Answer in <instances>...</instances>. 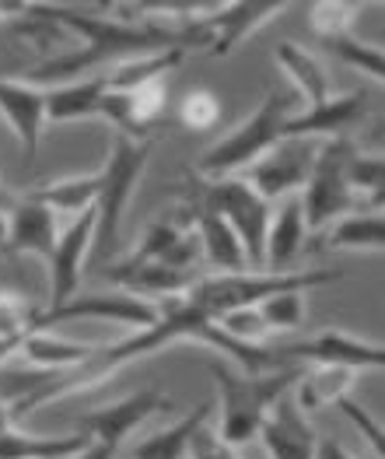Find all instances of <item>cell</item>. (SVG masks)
Masks as SVG:
<instances>
[{
    "mask_svg": "<svg viewBox=\"0 0 385 459\" xmlns=\"http://www.w3.org/2000/svg\"><path fill=\"white\" fill-rule=\"evenodd\" d=\"M354 379H357V372H354V368L315 365L312 372H305V376L298 379V393H291V396L298 400V407H302V411L308 414V411L329 407V403H337V400L350 396V389H354Z\"/></svg>",
    "mask_w": 385,
    "mask_h": 459,
    "instance_id": "obj_25",
    "label": "cell"
},
{
    "mask_svg": "<svg viewBox=\"0 0 385 459\" xmlns=\"http://www.w3.org/2000/svg\"><path fill=\"white\" fill-rule=\"evenodd\" d=\"M56 238H60V225H56V214L49 207L36 204L32 196H21L11 207V231H7V249L4 253H14V256L29 253L38 260H49Z\"/></svg>",
    "mask_w": 385,
    "mask_h": 459,
    "instance_id": "obj_17",
    "label": "cell"
},
{
    "mask_svg": "<svg viewBox=\"0 0 385 459\" xmlns=\"http://www.w3.org/2000/svg\"><path fill=\"white\" fill-rule=\"evenodd\" d=\"M277 64H280L284 74L291 77L295 91L305 99L308 109H312V106H322V102L329 99L326 67H322V60H319L315 53H308V49L295 46V42H280V46H277Z\"/></svg>",
    "mask_w": 385,
    "mask_h": 459,
    "instance_id": "obj_23",
    "label": "cell"
},
{
    "mask_svg": "<svg viewBox=\"0 0 385 459\" xmlns=\"http://www.w3.org/2000/svg\"><path fill=\"white\" fill-rule=\"evenodd\" d=\"M260 316L267 323L270 333H291L305 323V291H284V295H273L267 302H260Z\"/></svg>",
    "mask_w": 385,
    "mask_h": 459,
    "instance_id": "obj_31",
    "label": "cell"
},
{
    "mask_svg": "<svg viewBox=\"0 0 385 459\" xmlns=\"http://www.w3.org/2000/svg\"><path fill=\"white\" fill-rule=\"evenodd\" d=\"M38 308H32L21 295L14 291H0V341H14V337H25L32 330V319H36Z\"/></svg>",
    "mask_w": 385,
    "mask_h": 459,
    "instance_id": "obj_35",
    "label": "cell"
},
{
    "mask_svg": "<svg viewBox=\"0 0 385 459\" xmlns=\"http://www.w3.org/2000/svg\"><path fill=\"white\" fill-rule=\"evenodd\" d=\"M333 407H337V411L344 414L346 421H350L354 428H357V431H361V438L372 446V456L385 459V431H382V424L375 421V418H372V414H368V411H364L357 400H350V396L337 400Z\"/></svg>",
    "mask_w": 385,
    "mask_h": 459,
    "instance_id": "obj_36",
    "label": "cell"
},
{
    "mask_svg": "<svg viewBox=\"0 0 385 459\" xmlns=\"http://www.w3.org/2000/svg\"><path fill=\"white\" fill-rule=\"evenodd\" d=\"M319 152V141H280L273 152H267L260 161H252L245 172H238V179L263 196L267 204H277L284 196L302 193V186L308 183L312 161Z\"/></svg>",
    "mask_w": 385,
    "mask_h": 459,
    "instance_id": "obj_9",
    "label": "cell"
},
{
    "mask_svg": "<svg viewBox=\"0 0 385 459\" xmlns=\"http://www.w3.org/2000/svg\"><path fill=\"white\" fill-rule=\"evenodd\" d=\"M7 231H11V211H0V249H7Z\"/></svg>",
    "mask_w": 385,
    "mask_h": 459,
    "instance_id": "obj_41",
    "label": "cell"
},
{
    "mask_svg": "<svg viewBox=\"0 0 385 459\" xmlns=\"http://www.w3.org/2000/svg\"><path fill=\"white\" fill-rule=\"evenodd\" d=\"M200 211L218 214L238 235V242L245 249L249 270H263L273 204H267L263 196H256L238 176H225V179H207L203 183V204H200Z\"/></svg>",
    "mask_w": 385,
    "mask_h": 459,
    "instance_id": "obj_5",
    "label": "cell"
},
{
    "mask_svg": "<svg viewBox=\"0 0 385 459\" xmlns=\"http://www.w3.org/2000/svg\"><path fill=\"white\" fill-rule=\"evenodd\" d=\"M11 428V411H7V403L0 400V431H7Z\"/></svg>",
    "mask_w": 385,
    "mask_h": 459,
    "instance_id": "obj_42",
    "label": "cell"
},
{
    "mask_svg": "<svg viewBox=\"0 0 385 459\" xmlns=\"http://www.w3.org/2000/svg\"><path fill=\"white\" fill-rule=\"evenodd\" d=\"M207 414H210V403H196L183 421L168 424L165 431H154L144 442H137L130 449V459H183L186 449H190L192 431L200 424H207Z\"/></svg>",
    "mask_w": 385,
    "mask_h": 459,
    "instance_id": "obj_24",
    "label": "cell"
},
{
    "mask_svg": "<svg viewBox=\"0 0 385 459\" xmlns=\"http://www.w3.org/2000/svg\"><path fill=\"white\" fill-rule=\"evenodd\" d=\"M109 91V81L102 77H84L71 84H56L46 91V119L49 123H77L98 116V102Z\"/></svg>",
    "mask_w": 385,
    "mask_h": 459,
    "instance_id": "obj_21",
    "label": "cell"
},
{
    "mask_svg": "<svg viewBox=\"0 0 385 459\" xmlns=\"http://www.w3.org/2000/svg\"><path fill=\"white\" fill-rule=\"evenodd\" d=\"M67 459H116V453L106 449V446H98V442H88L81 453H74V456H67Z\"/></svg>",
    "mask_w": 385,
    "mask_h": 459,
    "instance_id": "obj_39",
    "label": "cell"
},
{
    "mask_svg": "<svg viewBox=\"0 0 385 459\" xmlns=\"http://www.w3.org/2000/svg\"><path fill=\"white\" fill-rule=\"evenodd\" d=\"M284 7L287 4H280V0H242V4H225L218 11L203 7L200 18L186 25V49L203 46L214 56H228L242 39H249L256 29H263Z\"/></svg>",
    "mask_w": 385,
    "mask_h": 459,
    "instance_id": "obj_7",
    "label": "cell"
},
{
    "mask_svg": "<svg viewBox=\"0 0 385 459\" xmlns=\"http://www.w3.org/2000/svg\"><path fill=\"white\" fill-rule=\"evenodd\" d=\"M154 144L144 141H133V137H123L116 134L109 158L102 165L98 176V193H95V238H91V249L98 253V260H113L116 253L123 249V218H126V207L133 200V190L148 169V158H151Z\"/></svg>",
    "mask_w": 385,
    "mask_h": 459,
    "instance_id": "obj_3",
    "label": "cell"
},
{
    "mask_svg": "<svg viewBox=\"0 0 385 459\" xmlns=\"http://www.w3.org/2000/svg\"><path fill=\"white\" fill-rule=\"evenodd\" d=\"M291 393H284V396H277L270 403L267 418L260 424L256 438H263L270 459H315L319 435H315L308 414L298 407V400Z\"/></svg>",
    "mask_w": 385,
    "mask_h": 459,
    "instance_id": "obj_13",
    "label": "cell"
},
{
    "mask_svg": "<svg viewBox=\"0 0 385 459\" xmlns=\"http://www.w3.org/2000/svg\"><path fill=\"white\" fill-rule=\"evenodd\" d=\"M91 238H95V207L71 218V225L60 231L53 253H49V306H64L71 295H77L81 284V270L91 253Z\"/></svg>",
    "mask_w": 385,
    "mask_h": 459,
    "instance_id": "obj_12",
    "label": "cell"
},
{
    "mask_svg": "<svg viewBox=\"0 0 385 459\" xmlns=\"http://www.w3.org/2000/svg\"><path fill=\"white\" fill-rule=\"evenodd\" d=\"M186 49H165V53H148V56H133V60H119L109 67V91H130L144 81H154V77H168L179 64H183Z\"/></svg>",
    "mask_w": 385,
    "mask_h": 459,
    "instance_id": "obj_28",
    "label": "cell"
},
{
    "mask_svg": "<svg viewBox=\"0 0 385 459\" xmlns=\"http://www.w3.org/2000/svg\"><path fill=\"white\" fill-rule=\"evenodd\" d=\"M305 211H302V200L298 193L295 196H284L277 200L273 214H270V229H267V260L263 267L273 273H284V270L295 264V256L302 253V242H305Z\"/></svg>",
    "mask_w": 385,
    "mask_h": 459,
    "instance_id": "obj_18",
    "label": "cell"
},
{
    "mask_svg": "<svg viewBox=\"0 0 385 459\" xmlns=\"http://www.w3.org/2000/svg\"><path fill=\"white\" fill-rule=\"evenodd\" d=\"M326 46L344 60L350 64L354 71H361V74H368L372 81H379L382 84V74H385V56H382V46H372V42H361V39L354 36H337V39H326Z\"/></svg>",
    "mask_w": 385,
    "mask_h": 459,
    "instance_id": "obj_30",
    "label": "cell"
},
{
    "mask_svg": "<svg viewBox=\"0 0 385 459\" xmlns=\"http://www.w3.org/2000/svg\"><path fill=\"white\" fill-rule=\"evenodd\" d=\"M18 347H21V337H14V341H0V365H4L11 354H18Z\"/></svg>",
    "mask_w": 385,
    "mask_h": 459,
    "instance_id": "obj_40",
    "label": "cell"
},
{
    "mask_svg": "<svg viewBox=\"0 0 385 459\" xmlns=\"http://www.w3.org/2000/svg\"><path fill=\"white\" fill-rule=\"evenodd\" d=\"M95 193H98V176H67V179H56V183H46L42 190H32L29 196L49 207L53 214H84L95 207Z\"/></svg>",
    "mask_w": 385,
    "mask_h": 459,
    "instance_id": "obj_27",
    "label": "cell"
},
{
    "mask_svg": "<svg viewBox=\"0 0 385 459\" xmlns=\"http://www.w3.org/2000/svg\"><path fill=\"white\" fill-rule=\"evenodd\" d=\"M0 116L18 137L25 158L32 161L42 144V126H46V91L29 81L0 77Z\"/></svg>",
    "mask_w": 385,
    "mask_h": 459,
    "instance_id": "obj_16",
    "label": "cell"
},
{
    "mask_svg": "<svg viewBox=\"0 0 385 459\" xmlns=\"http://www.w3.org/2000/svg\"><path fill=\"white\" fill-rule=\"evenodd\" d=\"M190 459H242L238 456V449H231V446H225L207 424H200L196 431H192L190 438Z\"/></svg>",
    "mask_w": 385,
    "mask_h": 459,
    "instance_id": "obj_37",
    "label": "cell"
},
{
    "mask_svg": "<svg viewBox=\"0 0 385 459\" xmlns=\"http://www.w3.org/2000/svg\"><path fill=\"white\" fill-rule=\"evenodd\" d=\"M98 344H77V341H64V337H53L46 330H29L21 337L18 354L38 368L42 376H60V372H71L77 365H84Z\"/></svg>",
    "mask_w": 385,
    "mask_h": 459,
    "instance_id": "obj_20",
    "label": "cell"
},
{
    "mask_svg": "<svg viewBox=\"0 0 385 459\" xmlns=\"http://www.w3.org/2000/svg\"><path fill=\"white\" fill-rule=\"evenodd\" d=\"M214 326L242 347H263V337H267V323L260 316V308H231V312H221L214 319Z\"/></svg>",
    "mask_w": 385,
    "mask_h": 459,
    "instance_id": "obj_32",
    "label": "cell"
},
{
    "mask_svg": "<svg viewBox=\"0 0 385 459\" xmlns=\"http://www.w3.org/2000/svg\"><path fill=\"white\" fill-rule=\"evenodd\" d=\"M218 119H221V102H218V95L214 91H207V88H192L183 95V102H179V123L186 126V130H210V126H218Z\"/></svg>",
    "mask_w": 385,
    "mask_h": 459,
    "instance_id": "obj_33",
    "label": "cell"
},
{
    "mask_svg": "<svg viewBox=\"0 0 385 459\" xmlns=\"http://www.w3.org/2000/svg\"><path fill=\"white\" fill-rule=\"evenodd\" d=\"M165 102H168V77H154L130 91H106L98 102V116L113 123L116 134L144 141L148 126L165 113Z\"/></svg>",
    "mask_w": 385,
    "mask_h": 459,
    "instance_id": "obj_14",
    "label": "cell"
},
{
    "mask_svg": "<svg viewBox=\"0 0 385 459\" xmlns=\"http://www.w3.org/2000/svg\"><path fill=\"white\" fill-rule=\"evenodd\" d=\"M350 148L354 144L346 137H333V141H322L319 144L315 161H312V172H308V183L298 193L308 231H322L329 229L333 221H340L344 214H354L357 196L350 193L344 176Z\"/></svg>",
    "mask_w": 385,
    "mask_h": 459,
    "instance_id": "obj_6",
    "label": "cell"
},
{
    "mask_svg": "<svg viewBox=\"0 0 385 459\" xmlns=\"http://www.w3.org/2000/svg\"><path fill=\"white\" fill-rule=\"evenodd\" d=\"M340 270H242V273H203L190 291L183 295L190 306H196L203 316L218 319L231 308H256L273 295L284 291H308L340 281Z\"/></svg>",
    "mask_w": 385,
    "mask_h": 459,
    "instance_id": "obj_2",
    "label": "cell"
},
{
    "mask_svg": "<svg viewBox=\"0 0 385 459\" xmlns=\"http://www.w3.org/2000/svg\"><path fill=\"white\" fill-rule=\"evenodd\" d=\"M346 186L354 196H368V211L382 214V186H385V161L382 154H361L350 148L344 165Z\"/></svg>",
    "mask_w": 385,
    "mask_h": 459,
    "instance_id": "obj_29",
    "label": "cell"
},
{
    "mask_svg": "<svg viewBox=\"0 0 385 459\" xmlns=\"http://www.w3.org/2000/svg\"><path fill=\"white\" fill-rule=\"evenodd\" d=\"M315 459H357L350 449H344L337 438H319L315 446Z\"/></svg>",
    "mask_w": 385,
    "mask_h": 459,
    "instance_id": "obj_38",
    "label": "cell"
},
{
    "mask_svg": "<svg viewBox=\"0 0 385 459\" xmlns=\"http://www.w3.org/2000/svg\"><path fill=\"white\" fill-rule=\"evenodd\" d=\"M192 229H196V238H200V260L210 267V273H242V270H249L238 235L218 214L196 207V225Z\"/></svg>",
    "mask_w": 385,
    "mask_h": 459,
    "instance_id": "obj_19",
    "label": "cell"
},
{
    "mask_svg": "<svg viewBox=\"0 0 385 459\" xmlns=\"http://www.w3.org/2000/svg\"><path fill=\"white\" fill-rule=\"evenodd\" d=\"M354 18H357V4H333V0H326V4L312 7V29L322 36V42L337 36H350Z\"/></svg>",
    "mask_w": 385,
    "mask_h": 459,
    "instance_id": "obj_34",
    "label": "cell"
},
{
    "mask_svg": "<svg viewBox=\"0 0 385 459\" xmlns=\"http://www.w3.org/2000/svg\"><path fill=\"white\" fill-rule=\"evenodd\" d=\"M210 376L218 379L221 389V424H218V438L231 446V449H242L256 438L260 424L267 418L270 403L284 393H291L295 383L302 379L298 368H270V372H231L228 365L221 361H210L207 365Z\"/></svg>",
    "mask_w": 385,
    "mask_h": 459,
    "instance_id": "obj_1",
    "label": "cell"
},
{
    "mask_svg": "<svg viewBox=\"0 0 385 459\" xmlns=\"http://www.w3.org/2000/svg\"><path fill=\"white\" fill-rule=\"evenodd\" d=\"M273 365H287V361H312V365H333V368H382L385 347L372 344L364 337H350L344 330H326L312 341H295V344L270 347Z\"/></svg>",
    "mask_w": 385,
    "mask_h": 459,
    "instance_id": "obj_10",
    "label": "cell"
},
{
    "mask_svg": "<svg viewBox=\"0 0 385 459\" xmlns=\"http://www.w3.org/2000/svg\"><path fill=\"white\" fill-rule=\"evenodd\" d=\"M11 207H14V196L0 186V211H11Z\"/></svg>",
    "mask_w": 385,
    "mask_h": 459,
    "instance_id": "obj_43",
    "label": "cell"
},
{
    "mask_svg": "<svg viewBox=\"0 0 385 459\" xmlns=\"http://www.w3.org/2000/svg\"><path fill=\"white\" fill-rule=\"evenodd\" d=\"M291 116H295V95L284 88H273L242 126H235L218 144H210L200 154V161H196L200 176L203 179H225V176L245 172L252 161H260L263 154L273 152L284 141V123Z\"/></svg>",
    "mask_w": 385,
    "mask_h": 459,
    "instance_id": "obj_4",
    "label": "cell"
},
{
    "mask_svg": "<svg viewBox=\"0 0 385 459\" xmlns=\"http://www.w3.org/2000/svg\"><path fill=\"white\" fill-rule=\"evenodd\" d=\"M385 221L382 214L354 211L329 225V249H350V253H382Z\"/></svg>",
    "mask_w": 385,
    "mask_h": 459,
    "instance_id": "obj_26",
    "label": "cell"
},
{
    "mask_svg": "<svg viewBox=\"0 0 385 459\" xmlns=\"http://www.w3.org/2000/svg\"><path fill=\"white\" fill-rule=\"evenodd\" d=\"M67 319H102V323L144 330V326H154L161 319V312L148 299H137L123 288H113V291L71 295L64 306L38 308L36 319H32V330H46V326H56V323H67Z\"/></svg>",
    "mask_w": 385,
    "mask_h": 459,
    "instance_id": "obj_8",
    "label": "cell"
},
{
    "mask_svg": "<svg viewBox=\"0 0 385 459\" xmlns=\"http://www.w3.org/2000/svg\"><path fill=\"white\" fill-rule=\"evenodd\" d=\"M368 113V95L364 91H346V95H329L322 106H312L305 113H295L284 123V141H315V137H346L350 126L361 123Z\"/></svg>",
    "mask_w": 385,
    "mask_h": 459,
    "instance_id": "obj_15",
    "label": "cell"
},
{
    "mask_svg": "<svg viewBox=\"0 0 385 459\" xmlns=\"http://www.w3.org/2000/svg\"><path fill=\"white\" fill-rule=\"evenodd\" d=\"M88 446V435H32L11 424L0 431V459H67Z\"/></svg>",
    "mask_w": 385,
    "mask_h": 459,
    "instance_id": "obj_22",
    "label": "cell"
},
{
    "mask_svg": "<svg viewBox=\"0 0 385 459\" xmlns=\"http://www.w3.org/2000/svg\"><path fill=\"white\" fill-rule=\"evenodd\" d=\"M168 407H172L168 396H161L154 389H141V393H130V396H123L116 403H106V407L91 411L81 424H84L88 442H98V446L113 449L116 456H119L126 438L148 421L154 411H168Z\"/></svg>",
    "mask_w": 385,
    "mask_h": 459,
    "instance_id": "obj_11",
    "label": "cell"
}]
</instances>
